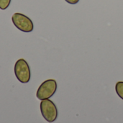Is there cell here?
I'll return each mask as SVG.
<instances>
[{
    "label": "cell",
    "mask_w": 123,
    "mask_h": 123,
    "mask_svg": "<svg viewBox=\"0 0 123 123\" xmlns=\"http://www.w3.org/2000/svg\"><path fill=\"white\" fill-rule=\"evenodd\" d=\"M40 112L43 118L48 123H53L58 117V109L53 101L48 99L42 100L40 105Z\"/></svg>",
    "instance_id": "cell-1"
},
{
    "label": "cell",
    "mask_w": 123,
    "mask_h": 123,
    "mask_svg": "<svg viewBox=\"0 0 123 123\" xmlns=\"http://www.w3.org/2000/svg\"><path fill=\"white\" fill-rule=\"evenodd\" d=\"M57 90V82L54 79H48L39 86L36 97L40 100L48 99L53 97Z\"/></svg>",
    "instance_id": "cell-2"
},
{
    "label": "cell",
    "mask_w": 123,
    "mask_h": 123,
    "mask_svg": "<svg viewBox=\"0 0 123 123\" xmlns=\"http://www.w3.org/2000/svg\"><path fill=\"white\" fill-rule=\"evenodd\" d=\"M14 74L19 82L26 84L30 81L31 77L30 68L25 59L20 58L17 61L14 65Z\"/></svg>",
    "instance_id": "cell-3"
},
{
    "label": "cell",
    "mask_w": 123,
    "mask_h": 123,
    "mask_svg": "<svg viewBox=\"0 0 123 123\" xmlns=\"http://www.w3.org/2000/svg\"><path fill=\"white\" fill-rule=\"evenodd\" d=\"M12 21L14 25L22 32H30L34 29V24L31 19L22 13H14L12 16Z\"/></svg>",
    "instance_id": "cell-4"
},
{
    "label": "cell",
    "mask_w": 123,
    "mask_h": 123,
    "mask_svg": "<svg viewBox=\"0 0 123 123\" xmlns=\"http://www.w3.org/2000/svg\"><path fill=\"white\" fill-rule=\"evenodd\" d=\"M115 90L117 95L123 99V81H118L115 85Z\"/></svg>",
    "instance_id": "cell-5"
},
{
    "label": "cell",
    "mask_w": 123,
    "mask_h": 123,
    "mask_svg": "<svg viewBox=\"0 0 123 123\" xmlns=\"http://www.w3.org/2000/svg\"><path fill=\"white\" fill-rule=\"evenodd\" d=\"M12 0H0V9L5 10L10 5Z\"/></svg>",
    "instance_id": "cell-6"
},
{
    "label": "cell",
    "mask_w": 123,
    "mask_h": 123,
    "mask_svg": "<svg viewBox=\"0 0 123 123\" xmlns=\"http://www.w3.org/2000/svg\"><path fill=\"white\" fill-rule=\"evenodd\" d=\"M65 1L70 4H76L79 1V0H65Z\"/></svg>",
    "instance_id": "cell-7"
}]
</instances>
